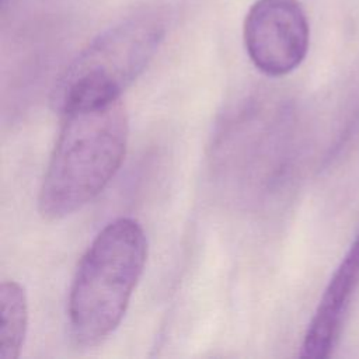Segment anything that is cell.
Wrapping results in <instances>:
<instances>
[{"label": "cell", "instance_id": "obj_2", "mask_svg": "<svg viewBox=\"0 0 359 359\" xmlns=\"http://www.w3.org/2000/svg\"><path fill=\"white\" fill-rule=\"evenodd\" d=\"M146 258V234L132 217H118L95 236L80 259L69 293V327L77 345L95 346L116 330Z\"/></svg>", "mask_w": 359, "mask_h": 359}, {"label": "cell", "instance_id": "obj_3", "mask_svg": "<svg viewBox=\"0 0 359 359\" xmlns=\"http://www.w3.org/2000/svg\"><path fill=\"white\" fill-rule=\"evenodd\" d=\"M167 10L144 6L94 38L65 69L50 101L62 114L119 98L146 69L167 31Z\"/></svg>", "mask_w": 359, "mask_h": 359}, {"label": "cell", "instance_id": "obj_5", "mask_svg": "<svg viewBox=\"0 0 359 359\" xmlns=\"http://www.w3.org/2000/svg\"><path fill=\"white\" fill-rule=\"evenodd\" d=\"M358 285L359 234L345 252L324 289L314 316L304 334L300 356L310 359H325L330 356L337 342L344 314Z\"/></svg>", "mask_w": 359, "mask_h": 359}, {"label": "cell", "instance_id": "obj_4", "mask_svg": "<svg viewBox=\"0 0 359 359\" xmlns=\"http://www.w3.org/2000/svg\"><path fill=\"white\" fill-rule=\"evenodd\" d=\"M245 50L266 76L289 74L304 60L310 28L297 0H255L243 27Z\"/></svg>", "mask_w": 359, "mask_h": 359}, {"label": "cell", "instance_id": "obj_1", "mask_svg": "<svg viewBox=\"0 0 359 359\" xmlns=\"http://www.w3.org/2000/svg\"><path fill=\"white\" fill-rule=\"evenodd\" d=\"M63 116L38 199L41 215L49 220L74 213L108 185L123 161L129 135L119 98L74 108Z\"/></svg>", "mask_w": 359, "mask_h": 359}, {"label": "cell", "instance_id": "obj_6", "mask_svg": "<svg viewBox=\"0 0 359 359\" xmlns=\"http://www.w3.org/2000/svg\"><path fill=\"white\" fill-rule=\"evenodd\" d=\"M28 327V303L24 287L15 280L0 286V359H17Z\"/></svg>", "mask_w": 359, "mask_h": 359}]
</instances>
